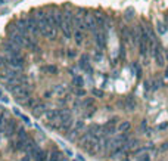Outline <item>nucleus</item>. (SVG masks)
<instances>
[{
    "label": "nucleus",
    "instance_id": "obj_8",
    "mask_svg": "<svg viewBox=\"0 0 168 161\" xmlns=\"http://www.w3.org/2000/svg\"><path fill=\"white\" fill-rule=\"evenodd\" d=\"M44 117H46V120H47L49 123L58 121V120H59V114H58V109H49V111H46Z\"/></svg>",
    "mask_w": 168,
    "mask_h": 161
},
{
    "label": "nucleus",
    "instance_id": "obj_26",
    "mask_svg": "<svg viewBox=\"0 0 168 161\" xmlns=\"http://www.w3.org/2000/svg\"><path fill=\"white\" fill-rule=\"evenodd\" d=\"M93 95L100 98V96H103V92H102V90H98V89H93Z\"/></svg>",
    "mask_w": 168,
    "mask_h": 161
},
{
    "label": "nucleus",
    "instance_id": "obj_13",
    "mask_svg": "<svg viewBox=\"0 0 168 161\" xmlns=\"http://www.w3.org/2000/svg\"><path fill=\"white\" fill-rule=\"evenodd\" d=\"M72 84L77 87V89H81L84 86V80L81 75H74V80H72Z\"/></svg>",
    "mask_w": 168,
    "mask_h": 161
},
{
    "label": "nucleus",
    "instance_id": "obj_9",
    "mask_svg": "<svg viewBox=\"0 0 168 161\" xmlns=\"http://www.w3.org/2000/svg\"><path fill=\"white\" fill-rule=\"evenodd\" d=\"M153 55H155V61H156V64H158L159 67H164V64H165V59H164V55H162L161 49H159L158 46H156V49H155Z\"/></svg>",
    "mask_w": 168,
    "mask_h": 161
},
{
    "label": "nucleus",
    "instance_id": "obj_21",
    "mask_svg": "<svg viewBox=\"0 0 168 161\" xmlns=\"http://www.w3.org/2000/svg\"><path fill=\"white\" fill-rule=\"evenodd\" d=\"M156 27H158V31H159L161 34H164V33L167 31V28H165V25H164V22H161V21H159V22L156 24Z\"/></svg>",
    "mask_w": 168,
    "mask_h": 161
},
{
    "label": "nucleus",
    "instance_id": "obj_19",
    "mask_svg": "<svg viewBox=\"0 0 168 161\" xmlns=\"http://www.w3.org/2000/svg\"><path fill=\"white\" fill-rule=\"evenodd\" d=\"M47 160V155L43 152V151H40L38 154H37V157H35V161H46Z\"/></svg>",
    "mask_w": 168,
    "mask_h": 161
},
{
    "label": "nucleus",
    "instance_id": "obj_22",
    "mask_svg": "<svg viewBox=\"0 0 168 161\" xmlns=\"http://www.w3.org/2000/svg\"><path fill=\"white\" fill-rule=\"evenodd\" d=\"M137 161H151V155H149V154H142V155L137 158Z\"/></svg>",
    "mask_w": 168,
    "mask_h": 161
},
{
    "label": "nucleus",
    "instance_id": "obj_1",
    "mask_svg": "<svg viewBox=\"0 0 168 161\" xmlns=\"http://www.w3.org/2000/svg\"><path fill=\"white\" fill-rule=\"evenodd\" d=\"M15 132H16V123H15V120H6V123H4V129H3L4 136L10 138L12 135H15Z\"/></svg>",
    "mask_w": 168,
    "mask_h": 161
},
{
    "label": "nucleus",
    "instance_id": "obj_5",
    "mask_svg": "<svg viewBox=\"0 0 168 161\" xmlns=\"http://www.w3.org/2000/svg\"><path fill=\"white\" fill-rule=\"evenodd\" d=\"M56 30H58V28H55L53 25H47V27L38 28V31H40L44 37H47V38H53V37L56 36Z\"/></svg>",
    "mask_w": 168,
    "mask_h": 161
},
{
    "label": "nucleus",
    "instance_id": "obj_28",
    "mask_svg": "<svg viewBox=\"0 0 168 161\" xmlns=\"http://www.w3.org/2000/svg\"><path fill=\"white\" fill-rule=\"evenodd\" d=\"M125 17H127V18H131V17H133V9H128V11H127V15H125Z\"/></svg>",
    "mask_w": 168,
    "mask_h": 161
},
{
    "label": "nucleus",
    "instance_id": "obj_2",
    "mask_svg": "<svg viewBox=\"0 0 168 161\" xmlns=\"http://www.w3.org/2000/svg\"><path fill=\"white\" fill-rule=\"evenodd\" d=\"M83 21H84V25H86V28H88V30H92V31H96L98 22H96L94 15H90V14H87V15H84Z\"/></svg>",
    "mask_w": 168,
    "mask_h": 161
},
{
    "label": "nucleus",
    "instance_id": "obj_29",
    "mask_svg": "<svg viewBox=\"0 0 168 161\" xmlns=\"http://www.w3.org/2000/svg\"><path fill=\"white\" fill-rule=\"evenodd\" d=\"M167 149H168V142L162 143V146H161V151H167Z\"/></svg>",
    "mask_w": 168,
    "mask_h": 161
},
{
    "label": "nucleus",
    "instance_id": "obj_31",
    "mask_svg": "<svg viewBox=\"0 0 168 161\" xmlns=\"http://www.w3.org/2000/svg\"><path fill=\"white\" fill-rule=\"evenodd\" d=\"M121 161H131V160H130V158H128V157H127V155H124V157H122V158H121Z\"/></svg>",
    "mask_w": 168,
    "mask_h": 161
},
{
    "label": "nucleus",
    "instance_id": "obj_17",
    "mask_svg": "<svg viewBox=\"0 0 168 161\" xmlns=\"http://www.w3.org/2000/svg\"><path fill=\"white\" fill-rule=\"evenodd\" d=\"M43 71L49 72V74H56V72H58V68L53 67V65H46V67L43 68Z\"/></svg>",
    "mask_w": 168,
    "mask_h": 161
},
{
    "label": "nucleus",
    "instance_id": "obj_3",
    "mask_svg": "<svg viewBox=\"0 0 168 161\" xmlns=\"http://www.w3.org/2000/svg\"><path fill=\"white\" fill-rule=\"evenodd\" d=\"M117 121H118L117 118H112L111 121H108L106 124L102 127V135H106V136L114 135V133H115V123H117Z\"/></svg>",
    "mask_w": 168,
    "mask_h": 161
},
{
    "label": "nucleus",
    "instance_id": "obj_18",
    "mask_svg": "<svg viewBox=\"0 0 168 161\" xmlns=\"http://www.w3.org/2000/svg\"><path fill=\"white\" fill-rule=\"evenodd\" d=\"M131 67H133V71H136V75L140 77V75H142V68H140V65H139L137 62H134Z\"/></svg>",
    "mask_w": 168,
    "mask_h": 161
},
{
    "label": "nucleus",
    "instance_id": "obj_24",
    "mask_svg": "<svg viewBox=\"0 0 168 161\" xmlns=\"http://www.w3.org/2000/svg\"><path fill=\"white\" fill-rule=\"evenodd\" d=\"M158 87H161V80H155V81H152V90H156Z\"/></svg>",
    "mask_w": 168,
    "mask_h": 161
},
{
    "label": "nucleus",
    "instance_id": "obj_11",
    "mask_svg": "<svg viewBox=\"0 0 168 161\" xmlns=\"http://www.w3.org/2000/svg\"><path fill=\"white\" fill-rule=\"evenodd\" d=\"M139 50H140V55H142V56L148 55L149 47H148V43H146L145 40H140V41H139Z\"/></svg>",
    "mask_w": 168,
    "mask_h": 161
},
{
    "label": "nucleus",
    "instance_id": "obj_30",
    "mask_svg": "<svg viewBox=\"0 0 168 161\" xmlns=\"http://www.w3.org/2000/svg\"><path fill=\"white\" fill-rule=\"evenodd\" d=\"M68 56H69V58H74V56H75V52H74V50L68 52Z\"/></svg>",
    "mask_w": 168,
    "mask_h": 161
},
{
    "label": "nucleus",
    "instance_id": "obj_6",
    "mask_svg": "<svg viewBox=\"0 0 168 161\" xmlns=\"http://www.w3.org/2000/svg\"><path fill=\"white\" fill-rule=\"evenodd\" d=\"M46 105L44 104H41V102H37L35 105H34L33 108H31V112H33V115H35V117H40L43 112L46 114Z\"/></svg>",
    "mask_w": 168,
    "mask_h": 161
},
{
    "label": "nucleus",
    "instance_id": "obj_7",
    "mask_svg": "<svg viewBox=\"0 0 168 161\" xmlns=\"http://www.w3.org/2000/svg\"><path fill=\"white\" fill-rule=\"evenodd\" d=\"M136 107H137V102H136V99L133 96H127V98L124 99V108H125L127 111H134Z\"/></svg>",
    "mask_w": 168,
    "mask_h": 161
},
{
    "label": "nucleus",
    "instance_id": "obj_10",
    "mask_svg": "<svg viewBox=\"0 0 168 161\" xmlns=\"http://www.w3.org/2000/svg\"><path fill=\"white\" fill-rule=\"evenodd\" d=\"M130 129H131L130 121H121V123L118 124V132H119V133H127Z\"/></svg>",
    "mask_w": 168,
    "mask_h": 161
},
{
    "label": "nucleus",
    "instance_id": "obj_20",
    "mask_svg": "<svg viewBox=\"0 0 168 161\" xmlns=\"http://www.w3.org/2000/svg\"><path fill=\"white\" fill-rule=\"evenodd\" d=\"M18 138H19V139H28L27 132H25L24 129H18Z\"/></svg>",
    "mask_w": 168,
    "mask_h": 161
},
{
    "label": "nucleus",
    "instance_id": "obj_32",
    "mask_svg": "<svg viewBox=\"0 0 168 161\" xmlns=\"http://www.w3.org/2000/svg\"><path fill=\"white\" fill-rule=\"evenodd\" d=\"M2 67H3V58L0 56V68H2Z\"/></svg>",
    "mask_w": 168,
    "mask_h": 161
},
{
    "label": "nucleus",
    "instance_id": "obj_23",
    "mask_svg": "<svg viewBox=\"0 0 168 161\" xmlns=\"http://www.w3.org/2000/svg\"><path fill=\"white\" fill-rule=\"evenodd\" d=\"M4 123H6V120H4V114H2V115H0V133H2L3 129H4Z\"/></svg>",
    "mask_w": 168,
    "mask_h": 161
},
{
    "label": "nucleus",
    "instance_id": "obj_25",
    "mask_svg": "<svg viewBox=\"0 0 168 161\" xmlns=\"http://www.w3.org/2000/svg\"><path fill=\"white\" fill-rule=\"evenodd\" d=\"M83 127H84V123H83V121H77V124H75V129H74V130L80 132V130H81Z\"/></svg>",
    "mask_w": 168,
    "mask_h": 161
},
{
    "label": "nucleus",
    "instance_id": "obj_4",
    "mask_svg": "<svg viewBox=\"0 0 168 161\" xmlns=\"http://www.w3.org/2000/svg\"><path fill=\"white\" fill-rule=\"evenodd\" d=\"M24 58L22 56H16V58H10V59H8V64H9V67H12V68H15V70H19V68H22L24 67Z\"/></svg>",
    "mask_w": 168,
    "mask_h": 161
},
{
    "label": "nucleus",
    "instance_id": "obj_33",
    "mask_svg": "<svg viewBox=\"0 0 168 161\" xmlns=\"http://www.w3.org/2000/svg\"><path fill=\"white\" fill-rule=\"evenodd\" d=\"M165 75H167V77H168V68H167V71H165Z\"/></svg>",
    "mask_w": 168,
    "mask_h": 161
},
{
    "label": "nucleus",
    "instance_id": "obj_15",
    "mask_svg": "<svg viewBox=\"0 0 168 161\" xmlns=\"http://www.w3.org/2000/svg\"><path fill=\"white\" fill-rule=\"evenodd\" d=\"M49 161H61V152L53 149L50 152V157H49Z\"/></svg>",
    "mask_w": 168,
    "mask_h": 161
},
{
    "label": "nucleus",
    "instance_id": "obj_27",
    "mask_svg": "<svg viewBox=\"0 0 168 161\" xmlns=\"http://www.w3.org/2000/svg\"><path fill=\"white\" fill-rule=\"evenodd\" d=\"M75 95H77V96H84L86 92H84L83 89H75Z\"/></svg>",
    "mask_w": 168,
    "mask_h": 161
},
{
    "label": "nucleus",
    "instance_id": "obj_14",
    "mask_svg": "<svg viewBox=\"0 0 168 161\" xmlns=\"http://www.w3.org/2000/svg\"><path fill=\"white\" fill-rule=\"evenodd\" d=\"M74 38H75V43H77V44H81V43H83V38H84L83 33H81L80 30H75V31H74Z\"/></svg>",
    "mask_w": 168,
    "mask_h": 161
},
{
    "label": "nucleus",
    "instance_id": "obj_16",
    "mask_svg": "<svg viewBox=\"0 0 168 161\" xmlns=\"http://www.w3.org/2000/svg\"><path fill=\"white\" fill-rule=\"evenodd\" d=\"M84 108H93V98H87V99H84L83 101V104H81Z\"/></svg>",
    "mask_w": 168,
    "mask_h": 161
},
{
    "label": "nucleus",
    "instance_id": "obj_12",
    "mask_svg": "<svg viewBox=\"0 0 168 161\" xmlns=\"http://www.w3.org/2000/svg\"><path fill=\"white\" fill-rule=\"evenodd\" d=\"M96 43L99 44V47H105V44H106V38H105V34L103 33H96Z\"/></svg>",
    "mask_w": 168,
    "mask_h": 161
}]
</instances>
